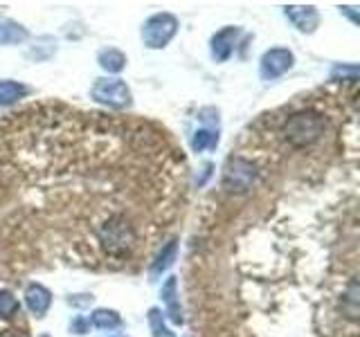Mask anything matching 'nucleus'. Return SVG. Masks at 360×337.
<instances>
[{"label": "nucleus", "mask_w": 360, "mask_h": 337, "mask_svg": "<svg viewBox=\"0 0 360 337\" xmlns=\"http://www.w3.org/2000/svg\"><path fill=\"white\" fill-rule=\"evenodd\" d=\"M324 117L313 110H302L290 115L281 128V135L290 146H309L324 135Z\"/></svg>", "instance_id": "1"}, {"label": "nucleus", "mask_w": 360, "mask_h": 337, "mask_svg": "<svg viewBox=\"0 0 360 337\" xmlns=\"http://www.w3.org/2000/svg\"><path fill=\"white\" fill-rule=\"evenodd\" d=\"M176 29H178V20L172 14H155L144 22L142 39L149 48L158 50V48H165V45L174 39Z\"/></svg>", "instance_id": "2"}, {"label": "nucleus", "mask_w": 360, "mask_h": 337, "mask_svg": "<svg viewBox=\"0 0 360 337\" xmlns=\"http://www.w3.org/2000/svg\"><path fill=\"white\" fill-rule=\"evenodd\" d=\"M93 97L112 108L131 106V90L127 88V84L120 81V79H99L93 86Z\"/></svg>", "instance_id": "3"}, {"label": "nucleus", "mask_w": 360, "mask_h": 337, "mask_svg": "<svg viewBox=\"0 0 360 337\" xmlns=\"http://www.w3.org/2000/svg\"><path fill=\"white\" fill-rule=\"evenodd\" d=\"M255 180V166L245 157H232L228 168H225V189L243 191L252 185Z\"/></svg>", "instance_id": "4"}, {"label": "nucleus", "mask_w": 360, "mask_h": 337, "mask_svg": "<svg viewBox=\"0 0 360 337\" xmlns=\"http://www.w3.org/2000/svg\"><path fill=\"white\" fill-rule=\"evenodd\" d=\"M292 65V54L288 50H281V48H275L264 54L262 59V74L266 79H277L284 74L288 67Z\"/></svg>", "instance_id": "5"}, {"label": "nucleus", "mask_w": 360, "mask_h": 337, "mask_svg": "<svg viewBox=\"0 0 360 337\" xmlns=\"http://www.w3.org/2000/svg\"><path fill=\"white\" fill-rule=\"evenodd\" d=\"M25 301H27V308L37 315V317H43L52 303V295H50V290L43 288L41 284H30L25 290Z\"/></svg>", "instance_id": "6"}, {"label": "nucleus", "mask_w": 360, "mask_h": 337, "mask_svg": "<svg viewBox=\"0 0 360 337\" xmlns=\"http://www.w3.org/2000/svg\"><path fill=\"white\" fill-rule=\"evenodd\" d=\"M236 34H239V29L228 27V29L219 32L217 37L212 39V56H214V59H217V61L230 59V54H232V50H234V39H236Z\"/></svg>", "instance_id": "7"}, {"label": "nucleus", "mask_w": 360, "mask_h": 337, "mask_svg": "<svg viewBox=\"0 0 360 337\" xmlns=\"http://www.w3.org/2000/svg\"><path fill=\"white\" fill-rule=\"evenodd\" d=\"M286 16L302 32H313L318 25V11L313 7H286Z\"/></svg>", "instance_id": "8"}, {"label": "nucleus", "mask_w": 360, "mask_h": 337, "mask_svg": "<svg viewBox=\"0 0 360 337\" xmlns=\"http://www.w3.org/2000/svg\"><path fill=\"white\" fill-rule=\"evenodd\" d=\"M162 299L167 303V312L172 317L174 324H183V310H180V303H178V281L172 277L162 286Z\"/></svg>", "instance_id": "9"}, {"label": "nucleus", "mask_w": 360, "mask_h": 337, "mask_svg": "<svg viewBox=\"0 0 360 337\" xmlns=\"http://www.w3.org/2000/svg\"><path fill=\"white\" fill-rule=\"evenodd\" d=\"M176 252H178V245H176V241H169V243L162 247V252L158 254V258L153 261V265H151V275H160V272H165V270L174 263Z\"/></svg>", "instance_id": "10"}, {"label": "nucleus", "mask_w": 360, "mask_h": 337, "mask_svg": "<svg viewBox=\"0 0 360 337\" xmlns=\"http://www.w3.org/2000/svg\"><path fill=\"white\" fill-rule=\"evenodd\" d=\"M25 95V86L16 81H0V106H9Z\"/></svg>", "instance_id": "11"}, {"label": "nucleus", "mask_w": 360, "mask_h": 337, "mask_svg": "<svg viewBox=\"0 0 360 337\" xmlns=\"http://www.w3.org/2000/svg\"><path fill=\"white\" fill-rule=\"evenodd\" d=\"M99 63L108 72H120L122 67H124V63H127V56L110 48V50H104V52L99 54Z\"/></svg>", "instance_id": "12"}, {"label": "nucleus", "mask_w": 360, "mask_h": 337, "mask_svg": "<svg viewBox=\"0 0 360 337\" xmlns=\"http://www.w3.org/2000/svg\"><path fill=\"white\" fill-rule=\"evenodd\" d=\"M25 39H27V32L20 25H16V22H5V25H0V45L20 43Z\"/></svg>", "instance_id": "13"}, {"label": "nucleus", "mask_w": 360, "mask_h": 337, "mask_svg": "<svg viewBox=\"0 0 360 337\" xmlns=\"http://www.w3.org/2000/svg\"><path fill=\"white\" fill-rule=\"evenodd\" d=\"M93 326H97V329H120L122 326V319H120V315L117 312H112V310H95L93 312Z\"/></svg>", "instance_id": "14"}, {"label": "nucleus", "mask_w": 360, "mask_h": 337, "mask_svg": "<svg viewBox=\"0 0 360 337\" xmlns=\"http://www.w3.org/2000/svg\"><path fill=\"white\" fill-rule=\"evenodd\" d=\"M217 142H219V135L217 133L202 128V131H198L194 135V140H191V149H194L196 153H200V151H205V149H214V146H217Z\"/></svg>", "instance_id": "15"}, {"label": "nucleus", "mask_w": 360, "mask_h": 337, "mask_svg": "<svg viewBox=\"0 0 360 337\" xmlns=\"http://www.w3.org/2000/svg\"><path fill=\"white\" fill-rule=\"evenodd\" d=\"M149 324H151V331H153V337H174V333L165 326V319L158 308H151L149 310Z\"/></svg>", "instance_id": "16"}, {"label": "nucleus", "mask_w": 360, "mask_h": 337, "mask_svg": "<svg viewBox=\"0 0 360 337\" xmlns=\"http://www.w3.org/2000/svg\"><path fill=\"white\" fill-rule=\"evenodd\" d=\"M72 331H75V333H79V335H82V333L86 331V322H82V319H77V322L72 324Z\"/></svg>", "instance_id": "17"}]
</instances>
